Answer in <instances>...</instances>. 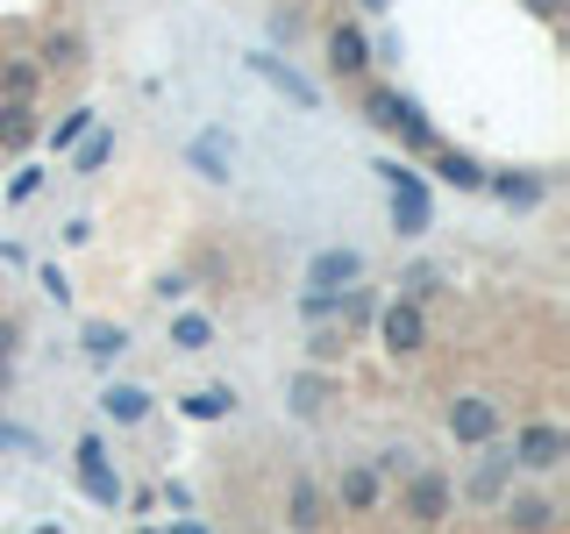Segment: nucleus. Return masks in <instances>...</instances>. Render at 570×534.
<instances>
[{
	"mask_svg": "<svg viewBox=\"0 0 570 534\" xmlns=\"http://www.w3.org/2000/svg\"><path fill=\"white\" fill-rule=\"evenodd\" d=\"M356 115H364V129H379V136H392L406 157H428L435 150V121H428V107L414 100V93H400V86H371L364 79V93H356Z\"/></svg>",
	"mask_w": 570,
	"mask_h": 534,
	"instance_id": "1",
	"label": "nucleus"
},
{
	"mask_svg": "<svg viewBox=\"0 0 570 534\" xmlns=\"http://www.w3.org/2000/svg\"><path fill=\"white\" fill-rule=\"evenodd\" d=\"M400 513H406V527H421V534L450 527V513H456V477L442 471V463H414V471L400 477Z\"/></svg>",
	"mask_w": 570,
	"mask_h": 534,
	"instance_id": "2",
	"label": "nucleus"
},
{
	"mask_svg": "<svg viewBox=\"0 0 570 534\" xmlns=\"http://www.w3.org/2000/svg\"><path fill=\"white\" fill-rule=\"evenodd\" d=\"M371 328H379V349L392 364H414V356H428V343H435V320H428L421 299H379Z\"/></svg>",
	"mask_w": 570,
	"mask_h": 534,
	"instance_id": "3",
	"label": "nucleus"
},
{
	"mask_svg": "<svg viewBox=\"0 0 570 534\" xmlns=\"http://www.w3.org/2000/svg\"><path fill=\"white\" fill-rule=\"evenodd\" d=\"M513 477H521V463H513V449H507V435H492V442H478V463L456 477V498H471V506H499V498L513 492Z\"/></svg>",
	"mask_w": 570,
	"mask_h": 534,
	"instance_id": "4",
	"label": "nucleus"
},
{
	"mask_svg": "<svg viewBox=\"0 0 570 534\" xmlns=\"http://www.w3.org/2000/svg\"><path fill=\"white\" fill-rule=\"evenodd\" d=\"M507 449H513V463H521V477H557L570 463V427L563 421H521Z\"/></svg>",
	"mask_w": 570,
	"mask_h": 534,
	"instance_id": "5",
	"label": "nucleus"
},
{
	"mask_svg": "<svg viewBox=\"0 0 570 534\" xmlns=\"http://www.w3.org/2000/svg\"><path fill=\"white\" fill-rule=\"evenodd\" d=\"M321 65H328L335 86H364L371 65H379V50H371L364 22H328V29H321Z\"/></svg>",
	"mask_w": 570,
	"mask_h": 534,
	"instance_id": "6",
	"label": "nucleus"
},
{
	"mask_svg": "<svg viewBox=\"0 0 570 534\" xmlns=\"http://www.w3.org/2000/svg\"><path fill=\"white\" fill-rule=\"evenodd\" d=\"M379 178L392 186V228H400L406 243H421L428 228H435V207H428V186H421V171H406L400 157H385Z\"/></svg>",
	"mask_w": 570,
	"mask_h": 534,
	"instance_id": "7",
	"label": "nucleus"
},
{
	"mask_svg": "<svg viewBox=\"0 0 570 534\" xmlns=\"http://www.w3.org/2000/svg\"><path fill=\"white\" fill-rule=\"evenodd\" d=\"M492 513H499V534H557L563 527V498L542 485H513Z\"/></svg>",
	"mask_w": 570,
	"mask_h": 534,
	"instance_id": "8",
	"label": "nucleus"
},
{
	"mask_svg": "<svg viewBox=\"0 0 570 534\" xmlns=\"http://www.w3.org/2000/svg\"><path fill=\"white\" fill-rule=\"evenodd\" d=\"M442 427H450V442H463V449H478V442L507 435V406H499L492 392H456V399L442 406Z\"/></svg>",
	"mask_w": 570,
	"mask_h": 534,
	"instance_id": "9",
	"label": "nucleus"
},
{
	"mask_svg": "<svg viewBox=\"0 0 570 534\" xmlns=\"http://www.w3.org/2000/svg\"><path fill=\"white\" fill-rule=\"evenodd\" d=\"M385 492H392V485H385L379 471H371L364 456H356V463H343V471H335L328 506L343 513V521H379V513H385Z\"/></svg>",
	"mask_w": 570,
	"mask_h": 534,
	"instance_id": "10",
	"label": "nucleus"
},
{
	"mask_svg": "<svg viewBox=\"0 0 570 534\" xmlns=\"http://www.w3.org/2000/svg\"><path fill=\"white\" fill-rule=\"evenodd\" d=\"M71 477H79V492L94 498V506H107V513L129 498V485H121V471L107 463V442L100 435H79V449H71Z\"/></svg>",
	"mask_w": 570,
	"mask_h": 534,
	"instance_id": "11",
	"label": "nucleus"
},
{
	"mask_svg": "<svg viewBox=\"0 0 570 534\" xmlns=\"http://www.w3.org/2000/svg\"><path fill=\"white\" fill-rule=\"evenodd\" d=\"M285 527H293V534H328L335 527L328 485H321L314 471H285Z\"/></svg>",
	"mask_w": 570,
	"mask_h": 534,
	"instance_id": "12",
	"label": "nucleus"
},
{
	"mask_svg": "<svg viewBox=\"0 0 570 534\" xmlns=\"http://www.w3.org/2000/svg\"><path fill=\"white\" fill-rule=\"evenodd\" d=\"M364 271H371V257L356 243H328L307 257V293H350V285H364Z\"/></svg>",
	"mask_w": 570,
	"mask_h": 534,
	"instance_id": "13",
	"label": "nucleus"
},
{
	"mask_svg": "<svg viewBox=\"0 0 570 534\" xmlns=\"http://www.w3.org/2000/svg\"><path fill=\"white\" fill-rule=\"evenodd\" d=\"M243 65H249V71H257V79H264V86H278V93H285V100H293V107H307V115H314V107H321V86H314V79H299V71H293V65H285V58H278V50H249V58H243Z\"/></svg>",
	"mask_w": 570,
	"mask_h": 534,
	"instance_id": "14",
	"label": "nucleus"
},
{
	"mask_svg": "<svg viewBox=\"0 0 570 534\" xmlns=\"http://www.w3.org/2000/svg\"><path fill=\"white\" fill-rule=\"evenodd\" d=\"M485 192L499 207H513V214H534L549 200V178L542 171H485Z\"/></svg>",
	"mask_w": 570,
	"mask_h": 534,
	"instance_id": "15",
	"label": "nucleus"
},
{
	"mask_svg": "<svg viewBox=\"0 0 570 534\" xmlns=\"http://www.w3.org/2000/svg\"><path fill=\"white\" fill-rule=\"evenodd\" d=\"M29 58L43 65V79H58V71H86V36L79 29H43Z\"/></svg>",
	"mask_w": 570,
	"mask_h": 534,
	"instance_id": "16",
	"label": "nucleus"
},
{
	"mask_svg": "<svg viewBox=\"0 0 570 534\" xmlns=\"http://www.w3.org/2000/svg\"><path fill=\"white\" fill-rule=\"evenodd\" d=\"M428 165H435L442 186H456V192H485V165H478L471 150H450V142H435V150H428Z\"/></svg>",
	"mask_w": 570,
	"mask_h": 534,
	"instance_id": "17",
	"label": "nucleus"
},
{
	"mask_svg": "<svg viewBox=\"0 0 570 534\" xmlns=\"http://www.w3.org/2000/svg\"><path fill=\"white\" fill-rule=\"evenodd\" d=\"M36 136H43V115H36V100H0V150L22 157Z\"/></svg>",
	"mask_w": 570,
	"mask_h": 534,
	"instance_id": "18",
	"label": "nucleus"
},
{
	"mask_svg": "<svg viewBox=\"0 0 570 534\" xmlns=\"http://www.w3.org/2000/svg\"><path fill=\"white\" fill-rule=\"evenodd\" d=\"M178 414H186V421H236L243 399H236V385H200V392L178 399Z\"/></svg>",
	"mask_w": 570,
	"mask_h": 534,
	"instance_id": "19",
	"label": "nucleus"
},
{
	"mask_svg": "<svg viewBox=\"0 0 570 534\" xmlns=\"http://www.w3.org/2000/svg\"><path fill=\"white\" fill-rule=\"evenodd\" d=\"M150 406H157V399H150L142 385H107V392H100V414L115 421V427H142V421H150Z\"/></svg>",
	"mask_w": 570,
	"mask_h": 534,
	"instance_id": "20",
	"label": "nucleus"
},
{
	"mask_svg": "<svg viewBox=\"0 0 570 534\" xmlns=\"http://www.w3.org/2000/svg\"><path fill=\"white\" fill-rule=\"evenodd\" d=\"M94 129H100V107H65V115H58V121L43 129V142H50V150L65 157V150H79V142L94 136Z\"/></svg>",
	"mask_w": 570,
	"mask_h": 534,
	"instance_id": "21",
	"label": "nucleus"
},
{
	"mask_svg": "<svg viewBox=\"0 0 570 534\" xmlns=\"http://www.w3.org/2000/svg\"><path fill=\"white\" fill-rule=\"evenodd\" d=\"M79 349H86V364H115V356L129 349V328H121V320H86Z\"/></svg>",
	"mask_w": 570,
	"mask_h": 534,
	"instance_id": "22",
	"label": "nucleus"
},
{
	"mask_svg": "<svg viewBox=\"0 0 570 534\" xmlns=\"http://www.w3.org/2000/svg\"><path fill=\"white\" fill-rule=\"evenodd\" d=\"M285 392H293V414H299V421H321V414H328L335 378H328V370H299V378L285 385Z\"/></svg>",
	"mask_w": 570,
	"mask_h": 534,
	"instance_id": "23",
	"label": "nucleus"
},
{
	"mask_svg": "<svg viewBox=\"0 0 570 534\" xmlns=\"http://www.w3.org/2000/svg\"><path fill=\"white\" fill-rule=\"evenodd\" d=\"M43 93V65L36 58H0V100H36Z\"/></svg>",
	"mask_w": 570,
	"mask_h": 534,
	"instance_id": "24",
	"label": "nucleus"
},
{
	"mask_svg": "<svg viewBox=\"0 0 570 534\" xmlns=\"http://www.w3.org/2000/svg\"><path fill=\"white\" fill-rule=\"evenodd\" d=\"M171 349L178 356H207L214 349V314H171Z\"/></svg>",
	"mask_w": 570,
	"mask_h": 534,
	"instance_id": "25",
	"label": "nucleus"
},
{
	"mask_svg": "<svg viewBox=\"0 0 570 534\" xmlns=\"http://www.w3.org/2000/svg\"><path fill=\"white\" fill-rule=\"evenodd\" d=\"M364 463H371V471L385 477V485H400V477H406V471L421 463V449H414V442H379V449H371Z\"/></svg>",
	"mask_w": 570,
	"mask_h": 534,
	"instance_id": "26",
	"label": "nucleus"
},
{
	"mask_svg": "<svg viewBox=\"0 0 570 534\" xmlns=\"http://www.w3.org/2000/svg\"><path fill=\"white\" fill-rule=\"evenodd\" d=\"M343 356H350V328L321 320V328L307 335V364H314V370H328V364H343Z\"/></svg>",
	"mask_w": 570,
	"mask_h": 534,
	"instance_id": "27",
	"label": "nucleus"
},
{
	"mask_svg": "<svg viewBox=\"0 0 570 534\" xmlns=\"http://www.w3.org/2000/svg\"><path fill=\"white\" fill-rule=\"evenodd\" d=\"M107 157H115V129H94L79 150H71V178H100Z\"/></svg>",
	"mask_w": 570,
	"mask_h": 534,
	"instance_id": "28",
	"label": "nucleus"
},
{
	"mask_svg": "<svg viewBox=\"0 0 570 534\" xmlns=\"http://www.w3.org/2000/svg\"><path fill=\"white\" fill-rule=\"evenodd\" d=\"M442 285H450V271H442V264H406V271H400V299H421V307H428Z\"/></svg>",
	"mask_w": 570,
	"mask_h": 534,
	"instance_id": "29",
	"label": "nucleus"
},
{
	"mask_svg": "<svg viewBox=\"0 0 570 534\" xmlns=\"http://www.w3.org/2000/svg\"><path fill=\"white\" fill-rule=\"evenodd\" d=\"M193 165H200V178H214V186H228V142H222V129H207L200 142H193Z\"/></svg>",
	"mask_w": 570,
	"mask_h": 534,
	"instance_id": "30",
	"label": "nucleus"
},
{
	"mask_svg": "<svg viewBox=\"0 0 570 534\" xmlns=\"http://www.w3.org/2000/svg\"><path fill=\"white\" fill-rule=\"evenodd\" d=\"M0 449H22V456H43V435H36V427H14V421H0Z\"/></svg>",
	"mask_w": 570,
	"mask_h": 534,
	"instance_id": "31",
	"label": "nucleus"
},
{
	"mask_svg": "<svg viewBox=\"0 0 570 534\" xmlns=\"http://www.w3.org/2000/svg\"><path fill=\"white\" fill-rule=\"evenodd\" d=\"M150 293H157V299H165V307H178V299H186V293H193V271H165V278H157V285H150Z\"/></svg>",
	"mask_w": 570,
	"mask_h": 534,
	"instance_id": "32",
	"label": "nucleus"
},
{
	"mask_svg": "<svg viewBox=\"0 0 570 534\" xmlns=\"http://www.w3.org/2000/svg\"><path fill=\"white\" fill-rule=\"evenodd\" d=\"M14 356H22V320L0 314V364H14Z\"/></svg>",
	"mask_w": 570,
	"mask_h": 534,
	"instance_id": "33",
	"label": "nucleus"
},
{
	"mask_svg": "<svg viewBox=\"0 0 570 534\" xmlns=\"http://www.w3.org/2000/svg\"><path fill=\"white\" fill-rule=\"evenodd\" d=\"M36 285H43V299H58V307L71 299V278L58 271V264H43V271H36Z\"/></svg>",
	"mask_w": 570,
	"mask_h": 534,
	"instance_id": "34",
	"label": "nucleus"
},
{
	"mask_svg": "<svg viewBox=\"0 0 570 534\" xmlns=\"http://www.w3.org/2000/svg\"><path fill=\"white\" fill-rule=\"evenodd\" d=\"M36 186H43V171H36V165H29V171H14V178H8V200H14V207L36 200Z\"/></svg>",
	"mask_w": 570,
	"mask_h": 534,
	"instance_id": "35",
	"label": "nucleus"
},
{
	"mask_svg": "<svg viewBox=\"0 0 570 534\" xmlns=\"http://www.w3.org/2000/svg\"><path fill=\"white\" fill-rule=\"evenodd\" d=\"M165 506H171V513H193V485H178V477H165Z\"/></svg>",
	"mask_w": 570,
	"mask_h": 534,
	"instance_id": "36",
	"label": "nucleus"
},
{
	"mask_svg": "<svg viewBox=\"0 0 570 534\" xmlns=\"http://www.w3.org/2000/svg\"><path fill=\"white\" fill-rule=\"evenodd\" d=\"M272 36H278V43H293V36H299V14L278 8V14H272Z\"/></svg>",
	"mask_w": 570,
	"mask_h": 534,
	"instance_id": "37",
	"label": "nucleus"
},
{
	"mask_svg": "<svg viewBox=\"0 0 570 534\" xmlns=\"http://www.w3.org/2000/svg\"><path fill=\"white\" fill-rule=\"evenodd\" d=\"M8 392H14V364H0V399H8Z\"/></svg>",
	"mask_w": 570,
	"mask_h": 534,
	"instance_id": "38",
	"label": "nucleus"
},
{
	"mask_svg": "<svg viewBox=\"0 0 570 534\" xmlns=\"http://www.w3.org/2000/svg\"><path fill=\"white\" fill-rule=\"evenodd\" d=\"M171 534H207V527L200 521H171Z\"/></svg>",
	"mask_w": 570,
	"mask_h": 534,
	"instance_id": "39",
	"label": "nucleus"
},
{
	"mask_svg": "<svg viewBox=\"0 0 570 534\" xmlns=\"http://www.w3.org/2000/svg\"><path fill=\"white\" fill-rule=\"evenodd\" d=\"M356 8H364V14H385V8H392V0H356Z\"/></svg>",
	"mask_w": 570,
	"mask_h": 534,
	"instance_id": "40",
	"label": "nucleus"
}]
</instances>
